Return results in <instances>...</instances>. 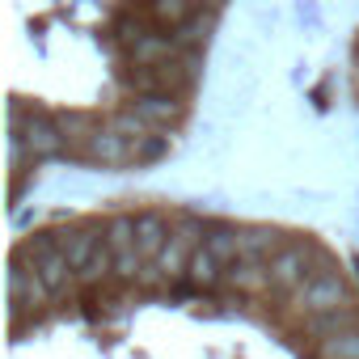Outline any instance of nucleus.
I'll return each mask as SVG.
<instances>
[{"label": "nucleus", "mask_w": 359, "mask_h": 359, "mask_svg": "<svg viewBox=\"0 0 359 359\" xmlns=\"http://www.w3.org/2000/svg\"><path fill=\"white\" fill-rule=\"evenodd\" d=\"M26 258H30V262H34V271L43 275V283H47L51 300H55V296H64V292H68V283L76 279L60 233H43V237H34V241L26 245Z\"/></svg>", "instance_id": "obj_1"}, {"label": "nucleus", "mask_w": 359, "mask_h": 359, "mask_svg": "<svg viewBox=\"0 0 359 359\" xmlns=\"http://www.w3.org/2000/svg\"><path fill=\"white\" fill-rule=\"evenodd\" d=\"M13 131H22V140H26V148H30V156L34 161H55V156H64V144H68V135H64V127L55 123V118H47V114H26L22 106H13Z\"/></svg>", "instance_id": "obj_2"}, {"label": "nucleus", "mask_w": 359, "mask_h": 359, "mask_svg": "<svg viewBox=\"0 0 359 359\" xmlns=\"http://www.w3.org/2000/svg\"><path fill=\"white\" fill-rule=\"evenodd\" d=\"M309 262H313V250L309 245H279L275 258L266 262V283L279 287V292H287V296H296L317 275V271H309Z\"/></svg>", "instance_id": "obj_3"}, {"label": "nucleus", "mask_w": 359, "mask_h": 359, "mask_svg": "<svg viewBox=\"0 0 359 359\" xmlns=\"http://www.w3.org/2000/svg\"><path fill=\"white\" fill-rule=\"evenodd\" d=\"M203 233H208V229H199L195 220L177 224V229L169 233L165 250L156 254V271H161V279H182V275L191 271V258H195V250L203 245Z\"/></svg>", "instance_id": "obj_4"}, {"label": "nucleus", "mask_w": 359, "mask_h": 359, "mask_svg": "<svg viewBox=\"0 0 359 359\" xmlns=\"http://www.w3.org/2000/svg\"><path fill=\"white\" fill-rule=\"evenodd\" d=\"M106 241H110V254H114V275L118 279H140L144 275V254L135 245V216H114L106 224Z\"/></svg>", "instance_id": "obj_5"}, {"label": "nucleus", "mask_w": 359, "mask_h": 359, "mask_svg": "<svg viewBox=\"0 0 359 359\" xmlns=\"http://www.w3.org/2000/svg\"><path fill=\"white\" fill-rule=\"evenodd\" d=\"M346 304V279L338 271H317L300 292H296V309L309 313V317H321V313H334Z\"/></svg>", "instance_id": "obj_6"}, {"label": "nucleus", "mask_w": 359, "mask_h": 359, "mask_svg": "<svg viewBox=\"0 0 359 359\" xmlns=\"http://www.w3.org/2000/svg\"><path fill=\"white\" fill-rule=\"evenodd\" d=\"M47 300H51V292H47L43 275L34 271V262H30L26 254H18V258L9 262V304H13V313L39 309V304H47Z\"/></svg>", "instance_id": "obj_7"}, {"label": "nucleus", "mask_w": 359, "mask_h": 359, "mask_svg": "<svg viewBox=\"0 0 359 359\" xmlns=\"http://www.w3.org/2000/svg\"><path fill=\"white\" fill-rule=\"evenodd\" d=\"M85 156L93 165H131V140L114 127H97L85 144Z\"/></svg>", "instance_id": "obj_8"}, {"label": "nucleus", "mask_w": 359, "mask_h": 359, "mask_svg": "<svg viewBox=\"0 0 359 359\" xmlns=\"http://www.w3.org/2000/svg\"><path fill=\"white\" fill-rule=\"evenodd\" d=\"M127 110L152 131V127H169V123L177 118V97H173V93H135Z\"/></svg>", "instance_id": "obj_9"}, {"label": "nucleus", "mask_w": 359, "mask_h": 359, "mask_svg": "<svg viewBox=\"0 0 359 359\" xmlns=\"http://www.w3.org/2000/svg\"><path fill=\"white\" fill-rule=\"evenodd\" d=\"M169 220L161 216V212H140L135 216V245H140V254H144V262H156V254L165 250V241H169Z\"/></svg>", "instance_id": "obj_10"}, {"label": "nucleus", "mask_w": 359, "mask_h": 359, "mask_svg": "<svg viewBox=\"0 0 359 359\" xmlns=\"http://www.w3.org/2000/svg\"><path fill=\"white\" fill-rule=\"evenodd\" d=\"M102 241H106V229H76V233L64 237V250H68V262H72V275L76 279L89 271V262L102 250Z\"/></svg>", "instance_id": "obj_11"}, {"label": "nucleus", "mask_w": 359, "mask_h": 359, "mask_svg": "<svg viewBox=\"0 0 359 359\" xmlns=\"http://www.w3.org/2000/svg\"><path fill=\"white\" fill-rule=\"evenodd\" d=\"M203 245L216 254V262L229 271L233 262H241V229H233V224H212L208 233H203Z\"/></svg>", "instance_id": "obj_12"}, {"label": "nucleus", "mask_w": 359, "mask_h": 359, "mask_svg": "<svg viewBox=\"0 0 359 359\" xmlns=\"http://www.w3.org/2000/svg\"><path fill=\"white\" fill-rule=\"evenodd\" d=\"M148 18L161 30H182L195 18V0H148Z\"/></svg>", "instance_id": "obj_13"}, {"label": "nucleus", "mask_w": 359, "mask_h": 359, "mask_svg": "<svg viewBox=\"0 0 359 359\" xmlns=\"http://www.w3.org/2000/svg\"><path fill=\"white\" fill-rule=\"evenodd\" d=\"M187 279H191L195 287H216V283L224 279V266L216 262V254H212L208 245H199V250H195V258H191V271H187Z\"/></svg>", "instance_id": "obj_14"}, {"label": "nucleus", "mask_w": 359, "mask_h": 359, "mask_svg": "<svg viewBox=\"0 0 359 359\" xmlns=\"http://www.w3.org/2000/svg\"><path fill=\"white\" fill-rule=\"evenodd\" d=\"M275 250L279 245H275V233L271 229H241V258L245 262H262V258L271 262Z\"/></svg>", "instance_id": "obj_15"}, {"label": "nucleus", "mask_w": 359, "mask_h": 359, "mask_svg": "<svg viewBox=\"0 0 359 359\" xmlns=\"http://www.w3.org/2000/svg\"><path fill=\"white\" fill-rule=\"evenodd\" d=\"M135 68H156L161 60H169V51H173V43L169 39H161V34H135Z\"/></svg>", "instance_id": "obj_16"}, {"label": "nucleus", "mask_w": 359, "mask_h": 359, "mask_svg": "<svg viewBox=\"0 0 359 359\" xmlns=\"http://www.w3.org/2000/svg\"><path fill=\"white\" fill-rule=\"evenodd\" d=\"M346 330H359L355 325V309H334V313H321V317H313V334H321V338H338V334H346Z\"/></svg>", "instance_id": "obj_17"}, {"label": "nucleus", "mask_w": 359, "mask_h": 359, "mask_svg": "<svg viewBox=\"0 0 359 359\" xmlns=\"http://www.w3.org/2000/svg\"><path fill=\"white\" fill-rule=\"evenodd\" d=\"M321 359H359V330H346L338 338H321Z\"/></svg>", "instance_id": "obj_18"}, {"label": "nucleus", "mask_w": 359, "mask_h": 359, "mask_svg": "<svg viewBox=\"0 0 359 359\" xmlns=\"http://www.w3.org/2000/svg\"><path fill=\"white\" fill-rule=\"evenodd\" d=\"M165 152H169V140H161V135H144V140H135V144H131V161H135V165L161 161Z\"/></svg>", "instance_id": "obj_19"}, {"label": "nucleus", "mask_w": 359, "mask_h": 359, "mask_svg": "<svg viewBox=\"0 0 359 359\" xmlns=\"http://www.w3.org/2000/svg\"><path fill=\"white\" fill-rule=\"evenodd\" d=\"M224 279H229L233 287H241V292H245V287H258V279H262V275H258V262H245V258H241V262H233V266L224 271Z\"/></svg>", "instance_id": "obj_20"}, {"label": "nucleus", "mask_w": 359, "mask_h": 359, "mask_svg": "<svg viewBox=\"0 0 359 359\" xmlns=\"http://www.w3.org/2000/svg\"><path fill=\"white\" fill-rule=\"evenodd\" d=\"M110 127H114V131H123V135H127L131 144L148 135V127H144V123H140V118H135L131 110H123V114H114V118H110Z\"/></svg>", "instance_id": "obj_21"}]
</instances>
